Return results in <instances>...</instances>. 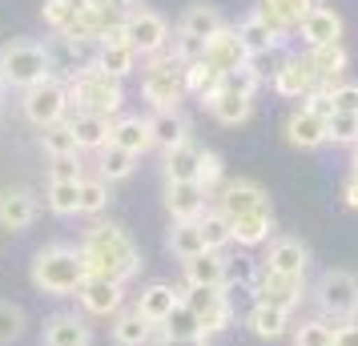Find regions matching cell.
Wrapping results in <instances>:
<instances>
[{
  "instance_id": "cell-13",
  "label": "cell",
  "mask_w": 358,
  "mask_h": 346,
  "mask_svg": "<svg viewBox=\"0 0 358 346\" xmlns=\"http://www.w3.org/2000/svg\"><path fill=\"white\" fill-rule=\"evenodd\" d=\"M274 93L278 97H302L306 101L314 89H318V77H314V69H310L306 57H290L286 65L274 69Z\"/></svg>"
},
{
  "instance_id": "cell-14",
  "label": "cell",
  "mask_w": 358,
  "mask_h": 346,
  "mask_svg": "<svg viewBox=\"0 0 358 346\" xmlns=\"http://www.w3.org/2000/svg\"><path fill=\"white\" fill-rule=\"evenodd\" d=\"M262 206H270V201H266V189H262L258 182L238 178V182H226L217 189V210L226 217H242V214H250V210H262Z\"/></svg>"
},
{
  "instance_id": "cell-56",
  "label": "cell",
  "mask_w": 358,
  "mask_h": 346,
  "mask_svg": "<svg viewBox=\"0 0 358 346\" xmlns=\"http://www.w3.org/2000/svg\"><path fill=\"white\" fill-rule=\"evenodd\" d=\"M157 346H210V338H169V334H162Z\"/></svg>"
},
{
  "instance_id": "cell-10",
  "label": "cell",
  "mask_w": 358,
  "mask_h": 346,
  "mask_svg": "<svg viewBox=\"0 0 358 346\" xmlns=\"http://www.w3.org/2000/svg\"><path fill=\"white\" fill-rule=\"evenodd\" d=\"M254 294H258L262 306H274V310L290 314L294 306H302V298H306V278H290V274L258 270V278H254Z\"/></svg>"
},
{
  "instance_id": "cell-29",
  "label": "cell",
  "mask_w": 358,
  "mask_h": 346,
  "mask_svg": "<svg viewBox=\"0 0 358 346\" xmlns=\"http://www.w3.org/2000/svg\"><path fill=\"white\" fill-rule=\"evenodd\" d=\"M149 137H153V145L173 149L189 137V121H185L178 109H162V113L149 117Z\"/></svg>"
},
{
  "instance_id": "cell-39",
  "label": "cell",
  "mask_w": 358,
  "mask_h": 346,
  "mask_svg": "<svg viewBox=\"0 0 358 346\" xmlns=\"http://www.w3.org/2000/svg\"><path fill=\"white\" fill-rule=\"evenodd\" d=\"M185 69V93H194L197 101H210L217 89H222V73L206 61H194V65H181Z\"/></svg>"
},
{
  "instance_id": "cell-9",
  "label": "cell",
  "mask_w": 358,
  "mask_h": 346,
  "mask_svg": "<svg viewBox=\"0 0 358 346\" xmlns=\"http://www.w3.org/2000/svg\"><path fill=\"white\" fill-rule=\"evenodd\" d=\"M125 41L137 57H162V49L169 45V24H165L162 13L133 8L125 17Z\"/></svg>"
},
{
  "instance_id": "cell-15",
  "label": "cell",
  "mask_w": 358,
  "mask_h": 346,
  "mask_svg": "<svg viewBox=\"0 0 358 346\" xmlns=\"http://www.w3.org/2000/svg\"><path fill=\"white\" fill-rule=\"evenodd\" d=\"M77 298H81V306L89 314H97V318H109V314L121 310V302H125V286H117V282L109 278H85V286L77 290Z\"/></svg>"
},
{
  "instance_id": "cell-5",
  "label": "cell",
  "mask_w": 358,
  "mask_h": 346,
  "mask_svg": "<svg viewBox=\"0 0 358 346\" xmlns=\"http://www.w3.org/2000/svg\"><path fill=\"white\" fill-rule=\"evenodd\" d=\"M141 93H145V101L157 113L162 109H178L181 97H185V69L173 57H153L145 65V77H141Z\"/></svg>"
},
{
  "instance_id": "cell-21",
  "label": "cell",
  "mask_w": 358,
  "mask_h": 346,
  "mask_svg": "<svg viewBox=\"0 0 358 346\" xmlns=\"http://www.w3.org/2000/svg\"><path fill=\"white\" fill-rule=\"evenodd\" d=\"M286 141L294 149H318L326 145V117L310 113V109H294L286 121Z\"/></svg>"
},
{
  "instance_id": "cell-45",
  "label": "cell",
  "mask_w": 358,
  "mask_h": 346,
  "mask_svg": "<svg viewBox=\"0 0 358 346\" xmlns=\"http://www.w3.org/2000/svg\"><path fill=\"white\" fill-rule=\"evenodd\" d=\"M326 141H334V145H358V113L326 117Z\"/></svg>"
},
{
  "instance_id": "cell-46",
  "label": "cell",
  "mask_w": 358,
  "mask_h": 346,
  "mask_svg": "<svg viewBox=\"0 0 358 346\" xmlns=\"http://www.w3.org/2000/svg\"><path fill=\"white\" fill-rule=\"evenodd\" d=\"M109 206V182L105 178H81V206L77 214H101Z\"/></svg>"
},
{
  "instance_id": "cell-28",
  "label": "cell",
  "mask_w": 358,
  "mask_h": 346,
  "mask_svg": "<svg viewBox=\"0 0 358 346\" xmlns=\"http://www.w3.org/2000/svg\"><path fill=\"white\" fill-rule=\"evenodd\" d=\"M306 61L314 69V77H318V89L338 85V77L346 73V49H342V41L338 45H322V49H310Z\"/></svg>"
},
{
  "instance_id": "cell-18",
  "label": "cell",
  "mask_w": 358,
  "mask_h": 346,
  "mask_svg": "<svg viewBox=\"0 0 358 346\" xmlns=\"http://www.w3.org/2000/svg\"><path fill=\"white\" fill-rule=\"evenodd\" d=\"M185 282L189 286H213V290H229V258L226 254H197L185 262Z\"/></svg>"
},
{
  "instance_id": "cell-19",
  "label": "cell",
  "mask_w": 358,
  "mask_h": 346,
  "mask_svg": "<svg viewBox=\"0 0 358 346\" xmlns=\"http://www.w3.org/2000/svg\"><path fill=\"white\" fill-rule=\"evenodd\" d=\"M298 33L306 36L310 49H322V45H338L342 36V17L334 8H326V4H314L306 13V20L298 24Z\"/></svg>"
},
{
  "instance_id": "cell-41",
  "label": "cell",
  "mask_w": 358,
  "mask_h": 346,
  "mask_svg": "<svg viewBox=\"0 0 358 346\" xmlns=\"http://www.w3.org/2000/svg\"><path fill=\"white\" fill-rule=\"evenodd\" d=\"M162 334H169V338H206V330H201V322H197V314L189 310L185 302H178L173 310L165 314Z\"/></svg>"
},
{
  "instance_id": "cell-26",
  "label": "cell",
  "mask_w": 358,
  "mask_h": 346,
  "mask_svg": "<svg viewBox=\"0 0 358 346\" xmlns=\"http://www.w3.org/2000/svg\"><path fill=\"white\" fill-rule=\"evenodd\" d=\"M109 141L117 149H125L133 157H141L149 145H153V137H149V117H117L113 121V133H109Z\"/></svg>"
},
{
  "instance_id": "cell-22",
  "label": "cell",
  "mask_w": 358,
  "mask_h": 346,
  "mask_svg": "<svg viewBox=\"0 0 358 346\" xmlns=\"http://www.w3.org/2000/svg\"><path fill=\"white\" fill-rule=\"evenodd\" d=\"M229 230H234V242L245 250L262 246V242H270V230H274V214H270V206H262V210H250L242 217H229Z\"/></svg>"
},
{
  "instance_id": "cell-16",
  "label": "cell",
  "mask_w": 358,
  "mask_h": 346,
  "mask_svg": "<svg viewBox=\"0 0 358 346\" xmlns=\"http://www.w3.org/2000/svg\"><path fill=\"white\" fill-rule=\"evenodd\" d=\"M310 8H314V0H262L254 13H258V17L266 20L278 36H290L294 29L306 20Z\"/></svg>"
},
{
  "instance_id": "cell-58",
  "label": "cell",
  "mask_w": 358,
  "mask_h": 346,
  "mask_svg": "<svg viewBox=\"0 0 358 346\" xmlns=\"http://www.w3.org/2000/svg\"><path fill=\"white\" fill-rule=\"evenodd\" d=\"M0 97H4V81H0Z\"/></svg>"
},
{
  "instance_id": "cell-4",
  "label": "cell",
  "mask_w": 358,
  "mask_h": 346,
  "mask_svg": "<svg viewBox=\"0 0 358 346\" xmlns=\"http://www.w3.org/2000/svg\"><path fill=\"white\" fill-rule=\"evenodd\" d=\"M52 77V57L36 41H8L0 49V81L4 89H33Z\"/></svg>"
},
{
  "instance_id": "cell-50",
  "label": "cell",
  "mask_w": 358,
  "mask_h": 346,
  "mask_svg": "<svg viewBox=\"0 0 358 346\" xmlns=\"http://www.w3.org/2000/svg\"><path fill=\"white\" fill-rule=\"evenodd\" d=\"M169 57H173L178 65H194V61H201V57H206V41L178 33V36H173V52H169Z\"/></svg>"
},
{
  "instance_id": "cell-36",
  "label": "cell",
  "mask_w": 358,
  "mask_h": 346,
  "mask_svg": "<svg viewBox=\"0 0 358 346\" xmlns=\"http://www.w3.org/2000/svg\"><path fill=\"white\" fill-rule=\"evenodd\" d=\"M245 326L254 330L258 338H282V334H286V326H290V314L254 302V310L245 314Z\"/></svg>"
},
{
  "instance_id": "cell-35",
  "label": "cell",
  "mask_w": 358,
  "mask_h": 346,
  "mask_svg": "<svg viewBox=\"0 0 358 346\" xmlns=\"http://www.w3.org/2000/svg\"><path fill=\"white\" fill-rule=\"evenodd\" d=\"M133 169H137V157L125 153V149H117L113 141L105 149H97V178H105V182H125Z\"/></svg>"
},
{
  "instance_id": "cell-27",
  "label": "cell",
  "mask_w": 358,
  "mask_h": 346,
  "mask_svg": "<svg viewBox=\"0 0 358 346\" xmlns=\"http://www.w3.org/2000/svg\"><path fill=\"white\" fill-rule=\"evenodd\" d=\"M206 105H210L213 121H222V125H242V121H250V113H254V97L234 93V89H226V85H222Z\"/></svg>"
},
{
  "instance_id": "cell-53",
  "label": "cell",
  "mask_w": 358,
  "mask_h": 346,
  "mask_svg": "<svg viewBox=\"0 0 358 346\" xmlns=\"http://www.w3.org/2000/svg\"><path fill=\"white\" fill-rule=\"evenodd\" d=\"M302 109H310V113H318V117H330V113H334V105H330V93H326V89H314Z\"/></svg>"
},
{
  "instance_id": "cell-54",
  "label": "cell",
  "mask_w": 358,
  "mask_h": 346,
  "mask_svg": "<svg viewBox=\"0 0 358 346\" xmlns=\"http://www.w3.org/2000/svg\"><path fill=\"white\" fill-rule=\"evenodd\" d=\"M334 346H358V322H342V326H334Z\"/></svg>"
},
{
  "instance_id": "cell-23",
  "label": "cell",
  "mask_w": 358,
  "mask_h": 346,
  "mask_svg": "<svg viewBox=\"0 0 358 346\" xmlns=\"http://www.w3.org/2000/svg\"><path fill=\"white\" fill-rule=\"evenodd\" d=\"M178 302H181V294L173 290V286H169V282H153V286H145V290L137 294V306H133V310L141 314L145 322L162 326V322H165V314L173 310Z\"/></svg>"
},
{
  "instance_id": "cell-38",
  "label": "cell",
  "mask_w": 358,
  "mask_h": 346,
  "mask_svg": "<svg viewBox=\"0 0 358 346\" xmlns=\"http://www.w3.org/2000/svg\"><path fill=\"white\" fill-rule=\"evenodd\" d=\"M197 230H201V242H206V250H213V254H222V250L234 242L229 217L222 214V210H206V214L197 217Z\"/></svg>"
},
{
  "instance_id": "cell-43",
  "label": "cell",
  "mask_w": 358,
  "mask_h": 346,
  "mask_svg": "<svg viewBox=\"0 0 358 346\" xmlns=\"http://www.w3.org/2000/svg\"><path fill=\"white\" fill-rule=\"evenodd\" d=\"M77 8H81V0H45V8H41V17L49 29H57L61 36L73 33V24H77Z\"/></svg>"
},
{
  "instance_id": "cell-24",
  "label": "cell",
  "mask_w": 358,
  "mask_h": 346,
  "mask_svg": "<svg viewBox=\"0 0 358 346\" xmlns=\"http://www.w3.org/2000/svg\"><path fill=\"white\" fill-rule=\"evenodd\" d=\"M36 222V198L29 189H4L0 194V226L4 230H29Z\"/></svg>"
},
{
  "instance_id": "cell-47",
  "label": "cell",
  "mask_w": 358,
  "mask_h": 346,
  "mask_svg": "<svg viewBox=\"0 0 358 346\" xmlns=\"http://www.w3.org/2000/svg\"><path fill=\"white\" fill-rule=\"evenodd\" d=\"M24 334V310L17 302H0V346H13Z\"/></svg>"
},
{
  "instance_id": "cell-33",
  "label": "cell",
  "mask_w": 358,
  "mask_h": 346,
  "mask_svg": "<svg viewBox=\"0 0 358 346\" xmlns=\"http://www.w3.org/2000/svg\"><path fill=\"white\" fill-rule=\"evenodd\" d=\"M73 133H77V145L81 149H105L109 145V133H113V121L97 113H77L73 121Z\"/></svg>"
},
{
  "instance_id": "cell-17",
  "label": "cell",
  "mask_w": 358,
  "mask_h": 346,
  "mask_svg": "<svg viewBox=\"0 0 358 346\" xmlns=\"http://www.w3.org/2000/svg\"><path fill=\"white\" fill-rule=\"evenodd\" d=\"M206 189H197L194 182H165V210L173 222H197L206 214Z\"/></svg>"
},
{
  "instance_id": "cell-32",
  "label": "cell",
  "mask_w": 358,
  "mask_h": 346,
  "mask_svg": "<svg viewBox=\"0 0 358 346\" xmlns=\"http://www.w3.org/2000/svg\"><path fill=\"white\" fill-rule=\"evenodd\" d=\"M153 322H145L137 310H117V318H113V343L117 346H149V338H153Z\"/></svg>"
},
{
  "instance_id": "cell-20",
  "label": "cell",
  "mask_w": 358,
  "mask_h": 346,
  "mask_svg": "<svg viewBox=\"0 0 358 346\" xmlns=\"http://www.w3.org/2000/svg\"><path fill=\"white\" fill-rule=\"evenodd\" d=\"M41 346H93V330L77 314H52L41 330Z\"/></svg>"
},
{
  "instance_id": "cell-51",
  "label": "cell",
  "mask_w": 358,
  "mask_h": 346,
  "mask_svg": "<svg viewBox=\"0 0 358 346\" xmlns=\"http://www.w3.org/2000/svg\"><path fill=\"white\" fill-rule=\"evenodd\" d=\"M326 93H330V105H334V113H358V85L338 81V85H330Z\"/></svg>"
},
{
  "instance_id": "cell-42",
  "label": "cell",
  "mask_w": 358,
  "mask_h": 346,
  "mask_svg": "<svg viewBox=\"0 0 358 346\" xmlns=\"http://www.w3.org/2000/svg\"><path fill=\"white\" fill-rule=\"evenodd\" d=\"M45 201H49L52 214H77V206H81V182H49V189H45Z\"/></svg>"
},
{
  "instance_id": "cell-55",
  "label": "cell",
  "mask_w": 358,
  "mask_h": 346,
  "mask_svg": "<svg viewBox=\"0 0 358 346\" xmlns=\"http://www.w3.org/2000/svg\"><path fill=\"white\" fill-rule=\"evenodd\" d=\"M342 198H346L350 210H358V169H350V178L342 182Z\"/></svg>"
},
{
  "instance_id": "cell-31",
  "label": "cell",
  "mask_w": 358,
  "mask_h": 346,
  "mask_svg": "<svg viewBox=\"0 0 358 346\" xmlns=\"http://www.w3.org/2000/svg\"><path fill=\"white\" fill-rule=\"evenodd\" d=\"M222 29H226V20H222V13L210 8V4H189L185 17H181V33L197 36V41H210V36H217Z\"/></svg>"
},
{
  "instance_id": "cell-37",
  "label": "cell",
  "mask_w": 358,
  "mask_h": 346,
  "mask_svg": "<svg viewBox=\"0 0 358 346\" xmlns=\"http://www.w3.org/2000/svg\"><path fill=\"white\" fill-rule=\"evenodd\" d=\"M169 254L181 258V262H189V258H197V254H206V242H201L197 222H173V226H169Z\"/></svg>"
},
{
  "instance_id": "cell-8",
  "label": "cell",
  "mask_w": 358,
  "mask_h": 346,
  "mask_svg": "<svg viewBox=\"0 0 358 346\" xmlns=\"http://www.w3.org/2000/svg\"><path fill=\"white\" fill-rule=\"evenodd\" d=\"M24 117L33 121L36 129H49V125H57V121H65L69 113V89L61 81H41L33 85V89H24Z\"/></svg>"
},
{
  "instance_id": "cell-30",
  "label": "cell",
  "mask_w": 358,
  "mask_h": 346,
  "mask_svg": "<svg viewBox=\"0 0 358 346\" xmlns=\"http://www.w3.org/2000/svg\"><path fill=\"white\" fill-rule=\"evenodd\" d=\"M238 36H242V45L250 49V57H262V52H270V49H278L286 36H278L266 20L258 17V13H250V17L238 24Z\"/></svg>"
},
{
  "instance_id": "cell-48",
  "label": "cell",
  "mask_w": 358,
  "mask_h": 346,
  "mask_svg": "<svg viewBox=\"0 0 358 346\" xmlns=\"http://www.w3.org/2000/svg\"><path fill=\"white\" fill-rule=\"evenodd\" d=\"M222 173H226V165H222V157L217 153H201V165H197V189H206V194H213V189H222Z\"/></svg>"
},
{
  "instance_id": "cell-12",
  "label": "cell",
  "mask_w": 358,
  "mask_h": 346,
  "mask_svg": "<svg viewBox=\"0 0 358 346\" xmlns=\"http://www.w3.org/2000/svg\"><path fill=\"white\" fill-rule=\"evenodd\" d=\"M306 266H310V246L302 238H278L262 270H274V274H290V278H306Z\"/></svg>"
},
{
  "instance_id": "cell-6",
  "label": "cell",
  "mask_w": 358,
  "mask_h": 346,
  "mask_svg": "<svg viewBox=\"0 0 358 346\" xmlns=\"http://www.w3.org/2000/svg\"><path fill=\"white\" fill-rule=\"evenodd\" d=\"M314 302H318V310L330 314V318H350L358 314V274L350 270H326L318 286H314Z\"/></svg>"
},
{
  "instance_id": "cell-49",
  "label": "cell",
  "mask_w": 358,
  "mask_h": 346,
  "mask_svg": "<svg viewBox=\"0 0 358 346\" xmlns=\"http://www.w3.org/2000/svg\"><path fill=\"white\" fill-rule=\"evenodd\" d=\"M222 85H226V89H234V93L254 97V93H258V85H262V73L254 69V61H250V65L238 69V73H226V77H222Z\"/></svg>"
},
{
  "instance_id": "cell-52",
  "label": "cell",
  "mask_w": 358,
  "mask_h": 346,
  "mask_svg": "<svg viewBox=\"0 0 358 346\" xmlns=\"http://www.w3.org/2000/svg\"><path fill=\"white\" fill-rule=\"evenodd\" d=\"M81 161L77 157H52L49 165V182H81Z\"/></svg>"
},
{
  "instance_id": "cell-11",
  "label": "cell",
  "mask_w": 358,
  "mask_h": 346,
  "mask_svg": "<svg viewBox=\"0 0 358 346\" xmlns=\"http://www.w3.org/2000/svg\"><path fill=\"white\" fill-rule=\"evenodd\" d=\"M201 61H206V65H213L222 77H226V73H238V69H245L254 57H250V49L242 45L238 29H229V24H226L217 36H210V41H206V57H201Z\"/></svg>"
},
{
  "instance_id": "cell-2",
  "label": "cell",
  "mask_w": 358,
  "mask_h": 346,
  "mask_svg": "<svg viewBox=\"0 0 358 346\" xmlns=\"http://www.w3.org/2000/svg\"><path fill=\"white\" fill-rule=\"evenodd\" d=\"M89 278V266H85L81 246H45L33 258V286L41 294L65 298L77 294Z\"/></svg>"
},
{
  "instance_id": "cell-7",
  "label": "cell",
  "mask_w": 358,
  "mask_h": 346,
  "mask_svg": "<svg viewBox=\"0 0 358 346\" xmlns=\"http://www.w3.org/2000/svg\"><path fill=\"white\" fill-rule=\"evenodd\" d=\"M178 294H181V302L197 314L206 338H210V334H222V330L234 322V306H229L226 290H213V286H185V290H178Z\"/></svg>"
},
{
  "instance_id": "cell-57",
  "label": "cell",
  "mask_w": 358,
  "mask_h": 346,
  "mask_svg": "<svg viewBox=\"0 0 358 346\" xmlns=\"http://www.w3.org/2000/svg\"><path fill=\"white\" fill-rule=\"evenodd\" d=\"M355 169H358V145H355Z\"/></svg>"
},
{
  "instance_id": "cell-40",
  "label": "cell",
  "mask_w": 358,
  "mask_h": 346,
  "mask_svg": "<svg viewBox=\"0 0 358 346\" xmlns=\"http://www.w3.org/2000/svg\"><path fill=\"white\" fill-rule=\"evenodd\" d=\"M41 145H45L49 157H77V153H81L77 133H73L69 121H57V125H49V129H41Z\"/></svg>"
},
{
  "instance_id": "cell-25",
  "label": "cell",
  "mask_w": 358,
  "mask_h": 346,
  "mask_svg": "<svg viewBox=\"0 0 358 346\" xmlns=\"http://www.w3.org/2000/svg\"><path fill=\"white\" fill-rule=\"evenodd\" d=\"M201 153L206 149L197 141H181V145L165 149V182H197V165H201Z\"/></svg>"
},
{
  "instance_id": "cell-1",
  "label": "cell",
  "mask_w": 358,
  "mask_h": 346,
  "mask_svg": "<svg viewBox=\"0 0 358 346\" xmlns=\"http://www.w3.org/2000/svg\"><path fill=\"white\" fill-rule=\"evenodd\" d=\"M81 254L93 278H109L117 286H125L129 278L141 274V250L133 246V238L113 222H101V226L85 233Z\"/></svg>"
},
{
  "instance_id": "cell-44",
  "label": "cell",
  "mask_w": 358,
  "mask_h": 346,
  "mask_svg": "<svg viewBox=\"0 0 358 346\" xmlns=\"http://www.w3.org/2000/svg\"><path fill=\"white\" fill-rule=\"evenodd\" d=\"M294 346H334V326L326 318H306L294 326Z\"/></svg>"
},
{
  "instance_id": "cell-3",
  "label": "cell",
  "mask_w": 358,
  "mask_h": 346,
  "mask_svg": "<svg viewBox=\"0 0 358 346\" xmlns=\"http://www.w3.org/2000/svg\"><path fill=\"white\" fill-rule=\"evenodd\" d=\"M65 89H69V105H77V113H97V117L113 121L121 113V105H125L121 81L109 77V73H101L97 65H81Z\"/></svg>"
},
{
  "instance_id": "cell-34",
  "label": "cell",
  "mask_w": 358,
  "mask_h": 346,
  "mask_svg": "<svg viewBox=\"0 0 358 346\" xmlns=\"http://www.w3.org/2000/svg\"><path fill=\"white\" fill-rule=\"evenodd\" d=\"M93 65L101 73H109V77H129L133 69H137V52L129 45H97V57H93Z\"/></svg>"
}]
</instances>
